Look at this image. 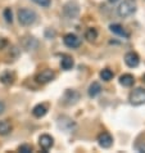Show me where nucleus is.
Instances as JSON below:
<instances>
[{"label":"nucleus","mask_w":145,"mask_h":153,"mask_svg":"<svg viewBox=\"0 0 145 153\" xmlns=\"http://www.w3.org/2000/svg\"><path fill=\"white\" fill-rule=\"evenodd\" d=\"M36 19H37V14L35 10L27 9V8L18 10V21L22 26H31V25L36 22Z\"/></svg>","instance_id":"f257e3e1"},{"label":"nucleus","mask_w":145,"mask_h":153,"mask_svg":"<svg viewBox=\"0 0 145 153\" xmlns=\"http://www.w3.org/2000/svg\"><path fill=\"white\" fill-rule=\"evenodd\" d=\"M135 12H136V4L132 1V0H125L123 3L119 4V7L117 9L118 16L122 17V18H126V17L132 16Z\"/></svg>","instance_id":"f03ea898"},{"label":"nucleus","mask_w":145,"mask_h":153,"mask_svg":"<svg viewBox=\"0 0 145 153\" xmlns=\"http://www.w3.org/2000/svg\"><path fill=\"white\" fill-rule=\"evenodd\" d=\"M129 100L132 105H141L145 104V89L144 88H136L134 89L130 95H129Z\"/></svg>","instance_id":"7ed1b4c3"},{"label":"nucleus","mask_w":145,"mask_h":153,"mask_svg":"<svg viewBox=\"0 0 145 153\" xmlns=\"http://www.w3.org/2000/svg\"><path fill=\"white\" fill-rule=\"evenodd\" d=\"M63 13L67 18H76L80 13V7L76 1H68L64 8H63Z\"/></svg>","instance_id":"20e7f679"},{"label":"nucleus","mask_w":145,"mask_h":153,"mask_svg":"<svg viewBox=\"0 0 145 153\" xmlns=\"http://www.w3.org/2000/svg\"><path fill=\"white\" fill-rule=\"evenodd\" d=\"M55 79V72L53 70H44L36 75V81L39 84H48Z\"/></svg>","instance_id":"39448f33"},{"label":"nucleus","mask_w":145,"mask_h":153,"mask_svg":"<svg viewBox=\"0 0 145 153\" xmlns=\"http://www.w3.org/2000/svg\"><path fill=\"white\" fill-rule=\"evenodd\" d=\"M78 99H80V94L76 90H71V89L66 90L64 95H63V103L67 105H72V104L77 103Z\"/></svg>","instance_id":"423d86ee"},{"label":"nucleus","mask_w":145,"mask_h":153,"mask_svg":"<svg viewBox=\"0 0 145 153\" xmlns=\"http://www.w3.org/2000/svg\"><path fill=\"white\" fill-rule=\"evenodd\" d=\"M63 41H64L66 46L72 48V49H76V48H78V46L81 45V39L77 35H75V33H67V35H64Z\"/></svg>","instance_id":"0eeeda50"},{"label":"nucleus","mask_w":145,"mask_h":153,"mask_svg":"<svg viewBox=\"0 0 145 153\" xmlns=\"http://www.w3.org/2000/svg\"><path fill=\"white\" fill-rule=\"evenodd\" d=\"M98 143H99V146L101 148H110L113 144V138L112 135L109 133H101L99 134V137H98Z\"/></svg>","instance_id":"6e6552de"},{"label":"nucleus","mask_w":145,"mask_h":153,"mask_svg":"<svg viewBox=\"0 0 145 153\" xmlns=\"http://www.w3.org/2000/svg\"><path fill=\"white\" fill-rule=\"evenodd\" d=\"M125 62H126V65L129 67L135 68V67H138L139 63H140V57L135 52H129L125 56Z\"/></svg>","instance_id":"1a4fd4ad"},{"label":"nucleus","mask_w":145,"mask_h":153,"mask_svg":"<svg viewBox=\"0 0 145 153\" xmlns=\"http://www.w3.org/2000/svg\"><path fill=\"white\" fill-rule=\"evenodd\" d=\"M39 144H40L41 149H44V151L46 152V151H49L50 148L53 147V144H54V139H53L52 137H50V135L44 134V135H41V137L39 138Z\"/></svg>","instance_id":"9d476101"},{"label":"nucleus","mask_w":145,"mask_h":153,"mask_svg":"<svg viewBox=\"0 0 145 153\" xmlns=\"http://www.w3.org/2000/svg\"><path fill=\"white\" fill-rule=\"evenodd\" d=\"M58 126L61 127L62 130H64V131H71L72 129H73V121L71 120L70 117H67V116H62V117H59V120H58Z\"/></svg>","instance_id":"9b49d317"},{"label":"nucleus","mask_w":145,"mask_h":153,"mask_svg":"<svg viewBox=\"0 0 145 153\" xmlns=\"http://www.w3.org/2000/svg\"><path fill=\"white\" fill-rule=\"evenodd\" d=\"M109 30L112 31L113 33H116V35H118V36H122V37H130V32L129 31H126V28L123 27V26H121L119 23H112L109 26Z\"/></svg>","instance_id":"f8f14e48"},{"label":"nucleus","mask_w":145,"mask_h":153,"mask_svg":"<svg viewBox=\"0 0 145 153\" xmlns=\"http://www.w3.org/2000/svg\"><path fill=\"white\" fill-rule=\"evenodd\" d=\"M134 82H135V77L131 74H123L121 77H119V84H121L122 86H125V88L132 86Z\"/></svg>","instance_id":"ddd939ff"},{"label":"nucleus","mask_w":145,"mask_h":153,"mask_svg":"<svg viewBox=\"0 0 145 153\" xmlns=\"http://www.w3.org/2000/svg\"><path fill=\"white\" fill-rule=\"evenodd\" d=\"M46 113H48V107H46L45 104H37V105H35V107H33V109H32V114H33L35 117H37V118L44 117Z\"/></svg>","instance_id":"4468645a"},{"label":"nucleus","mask_w":145,"mask_h":153,"mask_svg":"<svg viewBox=\"0 0 145 153\" xmlns=\"http://www.w3.org/2000/svg\"><path fill=\"white\" fill-rule=\"evenodd\" d=\"M75 62H73V58L71 56H63L61 59V67L64 71H70L72 67H73Z\"/></svg>","instance_id":"2eb2a0df"},{"label":"nucleus","mask_w":145,"mask_h":153,"mask_svg":"<svg viewBox=\"0 0 145 153\" xmlns=\"http://www.w3.org/2000/svg\"><path fill=\"white\" fill-rule=\"evenodd\" d=\"M0 81H1L4 85H12L14 82V75L9 71H5L0 75Z\"/></svg>","instance_id":"dca6fc26"},{"label":"nucleus","mask_w":145,"mask_h":153,"mask_svg":"<svg viewBox=\"0 0 145 153\" xmlns=\"http://www.w3.org/2000/svg\"><path fill=\"white\" fill-rule=\"evenodd\" d=\"M13 129V126L8 120L0 121V135H8Z\"/></svg>","instance_id":"f3484780"},{"label":"nucleus","mask_w":145,"mask_h":153,"mask_svg":"<svg viewBox=\"0 0 145 153\" xmlns=\"http://www.w3.org/2000/svg\"><path fill=\"white\" fill-rule=\"evenodd\" d=\"M101 93V86L99 82H92L90 85V88H89V97L90 98H95L96 95H99Z\"/></svg>","instance_id":"a211bd4d"},{"label":"nucleus","mask_w":145,"mask_h":153,"mask_svg":"<svg viewBox=\"0 0 145 153\" xmlns=\"http://www.w3.org/2000/svg\"><path fill=\"white\" fill-rule=\"evenodd\" d=\"M98 37V30L94 28V27H89L85 32V39L87 41H95Z\"/></svg>","instance_id":"6ab92c4d"},{"label":"nucleus","mask_w":145,"mask_h":153,"mask_svg":"<svg viewBox=\"0 0 145 153\" xmlns=\"http://www.w3.org/2000/svg\"><path fill=\"white\" fill-rule=\"evenodd\" d=\"M114 74L109 68H104L100 71V79L103 80V81H110V80L113 79Z\"/></svg>","instance_id":"aec40b11"},{"label":"nucleus","mask_w":145,"mask_h":153,"mask_svg":"<svg viewBox=\"0 0 145 153\" xmlns=\"http://www.w3.org/2000/svg\"><path fill=\"white\" fill-rule=\"evenodd\" d=\"M4 18H5V21L8 23H12L13 22V13H12V9L10 8H5L4 9Z\"/></svg>","instance_id":"412c9836"},{"label":"nucleus","mask_w":145,"mask_h":153,"mask_svg":"<svg viewBox=\"0 0 145 153\" xmlns=\"http://www.w3.org/2000/svg\"><path fill=\"white\" fill-rule=\"evenodd\" d=\"M32 1L36 3L37 5H40V7H44V8L50 7V4H52V0H32Z\"/></svg>","instance_id":"4be33fe9"},{"label":"nucleus","mask_w":145,"mask_h":153,"mask_svg":"<svg viewBox=\"0 0 145 153\" xmlns=\"http://www.w3.org/2000/svg\"><path fill=\"white\" fill-rule=\"evenodd\" d=\"M18 151L22 152V153H31L32 152V147L28 146V144H22V146L18 148Z\"/></svg>","instance_id":"5701e85b"},{"label":"nucleus","mask_w":145,"mask_h":153,"mask_svg":"<svg viewBox=\"0 0 145 153\" xmlns=\"http://www.w3.org/2000/svg\"><path fill=\"white\" fill-rule=\"evenodd\" d=\"M4 111H5V105H4L3 102H0V114H1Z\"/></svg>","instance_id":"b1692460"},{"label":"nucleus","mask_w":145,"mask_h":153,"mask_svg":"<svg viewBox=\"0 0 145 153\" xmlns=\"http://www.w3.org/2000/svg\"><path fill=\"white\" fill-rule=\"evenodd\" d=\"M109 3H116V1H118V0H108Z\"/></svg>","instance_id":"393cba45"},{"label":"nucleus","mask_w":145,"mask_h":153,"mask_svg":"<svg viewBox=\"0 0 145 153\" xmlns=\"http://www.w3.org/2000/svg\"><path fill=\"white\" fill-rule=\"evenodd\" d=\"M144 81H145V75H144Z\"/></svg>","instance_id":"a878e982"}]
</instances>
